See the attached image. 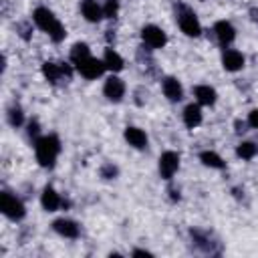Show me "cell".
<instances>
[{
	"label": "cell",
	"mask_w": 258,
	"mask_h": 258,
	"mask_svg": "<svg viewBox=\"0 0 258 258\" xmlns=\"http://www.w3.org/2000/svg\"><path fill=\"white\" fill-rule=\"evenodd\" d=\"M75 69H77V73H79L81 77H85V79H89V81H95V79L103 77V73L107 71L103 58H95L93 54H89V56L81 58L79 62H75Z\"/></svg>",
	"instance_id": "5"
},
{
	"label": "cell",
	"mask_w": 258,
	"mask_h": 258,
	"mask_svg": "<svg viewBox=\"0 0 258 258\" xmlns=\"http://www.w3.org/2000/svg\"><path fill=\"white\" fill-rule=\"evenodd\" d=\"M81 14L87 22H101L103 16V6L97 4V0H83L81 2Z\"/></svg>",
	"instance_id": "18"
},
{
	"label": "cell",
	"mask_w": 258,
	"mask_h": 258,
	"mask_svg": "<svg viewBox=\"0 0 258 258\" xmlns=\"http://www.w3.org/2000/svg\"><path fill=\"white\" fill-rule=\"evenodd\" d=\"M0 210L12 222H20L26 216V208H24L22 200L18 196H14L12 191H2L0 194Z\"/></svg>",
	"instance_id": "3"
},
{
	"label": "cell",
	"mask_w": 258,
	"mask_h": 258,
	"mask_svg": "<svg viewBox=\"0 0 258 258\" xmlns=\"http://www.w3.org/2000/svg\"><path fill=\"white\" fill-rule=\"evenodd\" d=\"M119 14V0H105L103 4V16L105 18H115Z\"/></svg>",
	"instance_id": "25"
},
{
	"label": "cell",
	"mask_w": 258,
	"mask_h": 258,
	"mask_svg": "<svg viewBox=\"0 0 258 258\" xmlns=\"http://www.w3.org/2000/svg\"><path fill=\"white\" fill-rule=\"evenodd\" d=\"M177 24H179V30H181L185 36H189V38H196V36L202 34L200 18H198V14H196L191 8H187V6H179V10H177Z\"/></svg>",
	"instance_id": "4"
},
{
	"label": "cell",
	"mask_w": 258,
	"mask_h": 258,
	"mask_svg": "<svg viewBox=\"0 0 258 258\" xmlns=\"http://www.w3.org/2000/svg\"><path fill=\"white\" fill-rule=\"evenodd\" d=\"M194 97H196V103H200L202 107H212L218 101V93L210 85H196L194 87Z\"/></svg>",
	"instance_id": "17"
},
{
	"label": "cell",
	"mask_w": 258,
	"mask_h": 258,
	"mask_svg": "<svg viewBox=\"0 0 258 258\" xmlns=\"http://www.w3.org/2000/svg\"><path fill=\"white\" fill-rule=\"evenodd\" d=\"M157 169H159V177L169 181V179L177 173V169H179V155H177L175 151H171V149L163 151V153L159 155Z\"/></svg>",
	"instance_id": "8"
},
{
	"label": "cell",
	"mask_w": 258,
	"mask_h": 258,
	"mask_svg": "<svg viewBox=\"0 0 258 258\" xmlns=\"http://www.w3.org/2000/svg\"><path fill=\"white\" fill-rule=\"evenodd\" d=\"M40 206H42V210H46V212H56L58 208L64 206V200L60 198V194H58L52 185H46V187L42 189V194H40Z\"/></svg>",
	"instance_id": "14"
},
{
	"label": "cell",
	"mask_w": 258,
	"mask_h": 258,
	"mask_svg": "<svg viewBox=\"0 0 258 258\" xmlns=\"http://www.w3.org/2000/svg\"><path fill=\"white\" fill-rule=\"evenodd\" d=\"M246 127H248V123H246V121H240V119H236V121H234V131H236L238 135H242L244 131H248Z\"/></svg>",
	"instance_id": "28"
},
{
	"label": "cell",
	"mask_w": 258,
	"mask_h": 258,
	"mask_svg": "<svg viewBox=\"0 0 258 258\" xmlns=\"http://www.w3.org/2000/svg\"><path fill=\"white\" fill-rule=\"evenodd\" d=\"M161 91H163V97L171 103H179L183 99V87L175 77H165L161 81Z\"/></svg>",
	"instance_id": "13"
},
{
	"label": "cell",
	"mask_w": 258,
	"mask_h": 258,
	"mask_svg": "<svg viewBox=\"0 0 258 258\" xmlns=\"http://www.w3.org/2000/svg\"><path fill=\"white\" fill-rule=\"evenodd\" d=\"M181 119H183V125L187 129H196L202 125L204 121V113H202V105L200 103H189L185 105L183 113H181Z\"/></svg>",
	"instance_id": "15"
},
{
	"label": "cell",
	"mask_w": 258,
	"mask_h": 258,
	"mask_svg": "<svg viewBox=\"0 0 258 258\" xmlns=\"http://www.w3.org/2000/svg\"><path fill=\"white\" fill-rule=\"evenodd\" d=\"M40 71H42V77L50 85H56L62 79H71V75H73V71H71V67L67 62H52V60L42 62V69Z\"/></svg>",
	"instance_id": "7"
},
{
	"label": "cell",
	"mask_w": 258,
	"mask_h": 258,
	"mask_svg": "<svg viewBox=\"0 0 258 258\" xmlns=\"http://www.w3.org/2000/svg\"><path fill=\"white\" fill-rule=\"evenodd\" d=\"M32 22H34L36 28H40L42 32H46L52 42H62V40L67 38V28H64V24L54 16L52 10H48V8H44V6L34 8V12H32Z\"/></svg>",
	"instance_id": "1"
},
{
	"label": "cell",
	"mask_w": 258,
	"mask_h": 258,
	"mask_svg": "<svg viewBox=\"0 0 258 258\" xmlns=\"http://www.w3.org/2000/svg\"><path fill=\"white\" fill-rule=\"evenodd\" d=\"M131 254H133V256H151V252H149V250H133Z\"/></svg>",
	"instance_id": "29"
},
{
	"label": "cell",
	"mask_w": 258,
	"mask_h": 258,
	"mask_svg": "<svg viewBox=\"0 0 258 258\" xmlns=\"http://www.w3.org/2000/svg\"><path fill=\"white\" fill-rule=\"evenodd\" d=\"M60 139L58 135L54 133H48V135H40L36 141H34V155H36V161L40 167L44 169H52L58 155H60Z\"/></svg>",
	"instance_id": "2"
},
{
	"label": "cell",
	"mask_w": 258,
	"mask_h": 258,
	"mask_svg": "<svg viewBox=\"0 0 258 258\" xmlns=\"http://www.w3.org/2000/svg\"><path fill=\"white\" fill-rule=\"evenodd\" d=\"M103 62H105V67H107V71H111V73H119V71H123V67H125V60H123V56L113 48V46H107L105 48V54H103Z\"/></svg>",
	"instance_id": "19"
},
{
	"label": "cell",
	"mask_w": 258,
	"mask_h": 258,
	"mask_svg": "<svg viewBox=\"0 0 258 258\" xmlns=\"http://www.w3.org/2000/svg\"><path fill=\"white\" fill-rule=\"evenodd\" d=\"M52 230H54L58 236L69 238V240H75V238H79V234H81L79 222H75V220H71V218H56V220L52 222Z\"/></svg>",
	"instance_id": "11"
},
{
	"label": "cell",
	"mask_w": 258,
	"mask_h": 258,
	"mask_svg": "<svg viewBox=\"0 0 258 258\" xmlns=\"http://www.w3.org/2000/svg\"><path fill=\"white\" fill-rule=\"evenodd\" d=\"M200 161H202V165H206L210 169H224L226 167V161L222 159V155L216 153V151H212V149L202 151L200 153Z\"/></svg>",
	"instance_id": "20"
},
{
	"label": "cell",
	"mask_w": 258,
	"mask_h": 258,
	"mask_svg": "<svg viewBox=\"0 0 258 258\" xmlns=\"http://www.w3.org/2000/svg\"><path fill=\"white\" fill-rule=\"evenodd\" d=\"M89 54H91V48H89L87 42H75L73 48H71V62L75 64V62H79L81 58H85Z\"/></svg>",
	"instance_id": "23"
},
{
	"label": "cell",
	"mask_w": 258,
	"mask_h": 258,
	"mask_svg": "<svg viewBox=\"0 0 258 258\" xmlns=\"http://www.w3.org/2000/svg\"><path fill=\"white\" fill-rule=\"evenodd\" d=\"M103 95L107 97V101L111 103H121L125 97V83L121 77H117L115 73L109 75L103 83Z\"/></svg>",
	"instance_id": "9"
},
{
	"label": "cell",
	"mask_w": 258,
	"mask_h": 258,
	"mask_svg": "<svg viewBox=\"0 0 258 258\" xmlns=\"http://www.w3.org/2000/svg\"><path fill=\"white\" fill-rule=\"evenodd\" d=\"M141 40H143V44L147 48L155 50V48H163L167 44V34L157 24H145L141 28Z\"/></svg>",
	"instance_id": "6"
},
{
	"label": "cell",
	"mask_w": 258,
	"mask_h": 258,
	"mask_svg": "<svg viewBox=\"0 0 258 258\" xmlns=\"http://www.w3.org/2000/svg\"><path fill=\"white\" fill-rule=\"evenodd\" d=\"M214 36H216L220 46L228 48L236 38V28H234V24L230 20H218L214 24Z\"/></svg>",
	"instance_id": "10"
},
{
	"label": "cell",
	"mask_w": 258,
	"mask_h": 258,
	"mask_svg": "<svg viewBox=\"0 0 258 258\" xmlns=\"http://www.w3.org/2000/svg\"><path fill=\"white\" fill-rule=\"evenodd\" d=\"M244 64H246V58H244V54L240 50H236V48H224V52H222V67L228 73H238V71L244 69Z\"/></svg>",
	"instance_id": "12"
},
{
	"label": "cell",
	"mask_w": 258,
	"mask_h": 258,
	"mask_svg": "<svg viewBox=\"0 0 258 258\" xmlns=\"http://www.w3.org/2000/svg\"><path fill=\"white\" fill-rule=\"evenodd\" d=\"M123 137H125V141L133 147V149H145L147 147V143H149V139H147V133L143 131V129H139V127H135V125H129V127H125V131H123Z\"/></svg>",
	"instance_id": "16"
},
{
	"label": "cell",
	"mask_w": 258,
	"mask_h": 258,
	"mask_svg": "<svg viewBox=\"0 0 258 258\" xmlns=\"http://www.w3.org/2000/svg\"><path fill=\"white\" fill-rule=\"evenodd\" d=\"M26 135L32 139V143L40 137V123H38L36 119H30V121L26 123Z\"/></svg>",
	"instance_id": "26"
},
{
	"label": "cell",
	"mask_w": 258,
	"mask_h": 258,
	"mask_svg": "<svg viewBox=\"0 0 258 258\" xmlns=\"http://www.w3.org/2000/svg\"><path fill=\"white\" fill-rule=\"evenodd\" d=\"M99 175H101L103 179H115V177L119 175V167L107 161V163H103V165H101V169H99Z\"/></svg>",
	"instance_id": "24"
},
{
	"label": "cell",
	"mask_w": 258,
	"mask_h": 258,
	"mask_svg": "<svg viewBox=\"0 0 258 258\" xmlns=\"http://www.w3.org/2000/svg\"><path fill=\"white\" fill-rule=\"evenodd\" d=\"M246 123H248V127H250V129H258V109H252V111L248 113Z\"/></svg>",
	"instance_id": "27"
},
{
	"label": "cell",
	"mask_w": 258,
	"mask_h": 258,
	"mask_svg": "<svg viewBox=\"0 0 258 258\" xmlns=\"http://www.w3.org/2000/svg\"><path fill=\"white\" fill-rule=\"evenodd\" d=\"M6 119H8V125L10 127H14V129L22 127L24 125V111H22V107L20 105H12L6 111Z\"/></svg>",
	"instance_id": "22"
},
{
	"label": "cell",
	"mask_w": 258,
	"mask_h": 258,
	"mask_svg": "<svg viewBox=\"0 0 258 258\" xmlns=\"http://www.w3.org/2000/svg\"><path fill=\"white\" fill-rule=\"evenodd\" d=\"M236 155L244 161H250L258 155V145L254 141H240L238 147H236Z\"/></svg>",
	"instance_id": "21"
}]
</instances>
